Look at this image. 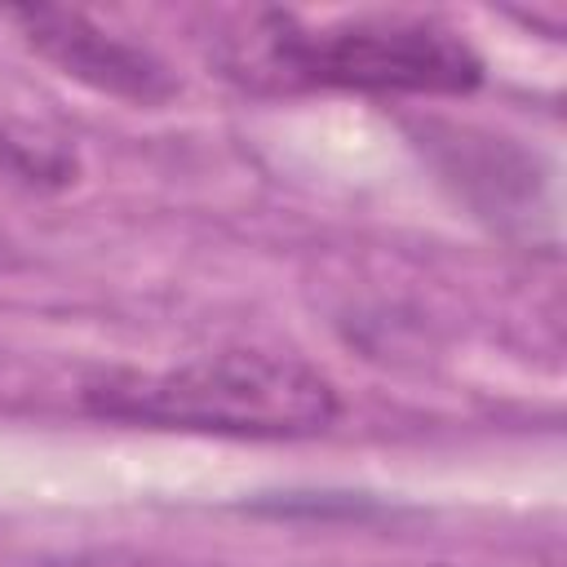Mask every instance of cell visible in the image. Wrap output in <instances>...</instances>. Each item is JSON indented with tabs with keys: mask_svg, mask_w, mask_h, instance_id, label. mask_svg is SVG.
<instances>
[{
	"mask_svg": "<svg viewBox=\"0 0 567 567\" xmlns=\"http://www.w3.org/2000/svg\"><path fill=\"white\" fill-rule=\"evenodd\" d=\"M75 173H80L75 151L62 137L0 106V182L22 186V190H66Z\"/></svg>",
	"mask_w": 567,
	"mask_h": 567,
	"instance_id": "4",
	"label": "cell"
},
{
	"mask_svg": "<svg viewBox=\"0 0 567 567\" xmlns=\"http://www.w3.org/2000/svg\"><path fill=\"white\" fill-rule=\"evenodd\" d=\"M84 408L106 421L217 434L306 439L337 421V385L297 354L208 350L173 368H124L84 385Z\"/></svg>",
	"mask_w": 567,
	"mask_h": 567,
	"instance_id": "2",
	"label": "cell"
},
{
	"mask_svg": "<svg viewBox=\"0 0 567 567\" xmlns=\"http://www.w3.org/2000/svg\"><path fill=\"white\" fill-rule=\"evenodd\" d=\"M213 53L230 80L266 93H470L483 80V58L461 31L412 13L306 22L284 9H252L217 31Z\"/></svg>",
	"mask_w": 567,
	"mask_h": 567,
	"instance_id": "1",
	"label": "cell"
},
{
	"mask_svg": "<svg viewBox=\"0 0 567 567\" xmlns=\"http://www.w3.org/2000/svg\"><path fill=\"white\" fill-rule=\"evenodd\" d=\"M4 18L18 27V35L35 58H44L58 75L93 93H106L133 106H159L177 93V80L159 53L115 35L111 27L93 22L80 9L31 4V9H9Z\"/></svg>",
	"mask_w": 567,
	"mask_h": 567,
	"instance_id": "3",
	"label": "cell"
}]
</instances>
